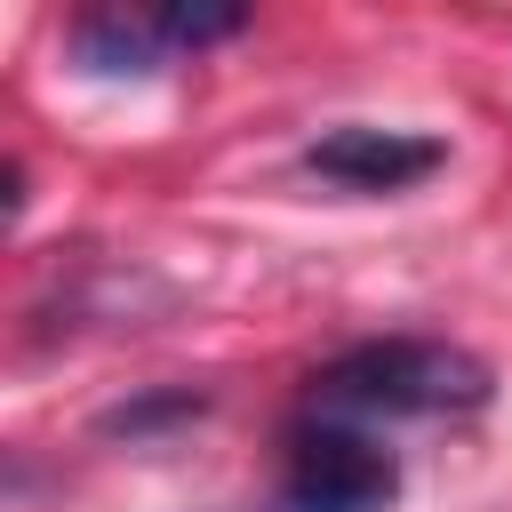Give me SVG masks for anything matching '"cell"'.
<instances>
[{
  "mask_svg": "<svg viewBox=\"0 0 512 512\" xmlns=\"http://www.w3.org/2000/svg\"><path fill=\"white\" fill-rule=\"evenodd\" d=\"M280 504L288 512H392L400 504V448L376 424L296 408L280 440Z\"/></svg>",
  "mask_w": 512,
  "mask_h": 512,
  "instance_id": "obj_2",
  "label": "cell"
},
{
  "mask_svg": "<svg viewBox=\"0 0 512 512\" xmlns=\"http://www.w3.org/2000/svg\"><path fill=\"white\" fill-rule=\"evenodd\" d=\"M232 32H240V8H96L72 24V56L88 72H160Z\"/></svg>",
  "mask_w": 512,
  "mask_h": 512,
  "instance_id": "obj_3",
  "label": "cell"
},
{
  "mask_svg": "<svg viewBox=\"0 0 512 512\" xmlns=\"http://www.w3.org/2000/svg\"><path fill=\"white\" fill-rule=\"evenodd\" d=\"M448 160L440 136H416V128H368V120H344L328 136L304 144V168L336 192H408L416 176H432Z\"/></svg>",
  "mask_w": 512,
  "mask_h": 512,
  "instance_id": "obj_4",
  "label": "cell"
},
{
  "mask_svg": "<svg viewBox=\"0 0 512 512\" xmlns=\"http://www.w3.org/2000/svg\"><path fill=\"white\" fill-rule=\"evenodd\" d=\"M480 400H488V360H472L448 336H368L304 384V408H328L376 432L416 416H472Z\"/></svg>",
  "mask_w": 512,
  "mask_h": 512,
  "instance_id": "obj_1",
  "label": "cell"
}]
</instances>
